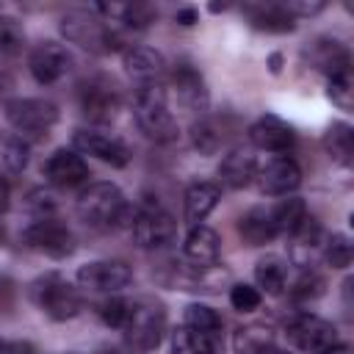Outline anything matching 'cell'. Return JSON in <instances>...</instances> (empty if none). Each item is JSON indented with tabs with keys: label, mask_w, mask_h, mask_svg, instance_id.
I'll return each instance as SVG.
<instances>
[{
	"label": "cell",
	"mask_w": 354,
	"mask_h": 354,
	"mask_svg": "<svg viewBox=\"0 0 354 354\" xmlns=\"http://www.w3.org/2000/svg\"><path fill=\"white\" fill-rule=\"evenodd\" d=\"M72 149H77L80 155H91L113 169H124L130 163V147L122 138L91 127H80L72 133Z\"/></svg>",
	"instance_id": "11"
},
{
	"label": "cell",
	"mask_w": 354,
	"mask_h": 354,
	"mask_svg": "<svg viewBox=\"0 0 354 354\" xmlns=\"http://www.w3.org/2000/svg\"><path fill=\"white\" fill-rule=\"evenodd\" d=\"M127 313H130V299H122V296H113V293L97 304L100 321L105 326H111V329H119V332H122V326L127 321Z\"/></svg>",
	"instance_id": "38"
},
{
	"label": "cell",
	"mask_w": 354,
	"mask_h": 354,
	"mask_svg": "<svg viewBox=\"0 0 354 354\" xmlns=\"http://www.w3.org/2000/svg\"><path fill=\"white\" fill-rule=\"evenodd\" d=\"M238 235L249 246H266V243H271L277 238V227L271 221V210L268 207H249L238 218Z\"/></svg>",
	"instance_id": "25"
},
{
	"label": "cell",
	"mask_w": 354,
	"mask_h": 354,
	"mask_svg": "<svg viewBox=\"0 0 354 354\" xmlns=\"http://www.w3.org/2000/svg\"><path fill=\"white\" fill-rule=\"evenodd\" d=\"M285 335L304 354H321L329 346L340 343L335 324L321 318V315H315V313H296V315H290L288 324H285Z\"/></svg>",
	"instance_id": "10"
},
{
	"label": "cell",
	"mask_w": 354,
	"mask_h": 354,
	"mask_svg": "<svg viewBox=\"0 0 354 354\" xmlns=\"http://www.w3.org/2000/svg\"><path fill=\"white\" fill-rule=\"evenodd\" d=\"M324 238L326 235H324L321 221L313 213H307L304 221L288 235V241H290V263L299 266V268H313L315 260L321 257Z\"/></svg>",
	"instance_id": "18"
},
{
	"label": "cell",
	"mask_w": 354,
	"mask_h": 354,
	"mask_svg": "<svg viewBox=\"0 0 354 354\" xmlns=\"http://www.w3.org/2000/svg\"><path fill=\"white\" fill-rule=\"evenodd\" d=\"M301 58H304V64H310L315 72H321L326 77L340 75V72H351V53L335 36H318V39H313L304 47Z\"/></svg>",
	"instance_id": "16"
},
{
	"label": "cell",
	"mask_w": 354,
	"mask_h": 354,
	"mask_svg": "<svg viewBox=\"0 0 354 354\" xmlns=\"http://www.w3.org/2000/svg\"><path fill=\"white\" fill-rule=\"evenodd\" d=\"M183 324H185V326H194V329H199V332H205V335L224 337V321H221V315H218L213 307H207V304H199V301L188 304V307L183 310Z\"/></svg>",
	"instance_id": "33"
},
{
	"label": "cell",
	"mask_w": 354,
	"mask_h": 354,
	"mask_svg": "<svg viewBox=\"0 0 354 354\" xmlns=\"http://www.w3.org/2000/svg\"><path fill=\"white\" fill-rule=\"evenodd\" d=\"M243 17L254 30H266V33H290V30H296V19L285 8V3H271V0L246 3Z\"/></svg>",
	"instance_id": "23"
},
{
	"label": "cell",
	"mask_w": 354,
	"mask_h": 354,
	"mask_svg": "<svg viewBox=\"0 0 354 354\" xmlns=\"http://www.w3.org/2000/svg\"><path fill=\"white\" fill-rule=\"evenodd\" d=\"M285 8L290 11V17H293V19H299V17H313V14H321V11L326 8V3H321V0H315V3H301V0H293V3H285Z\"/></svg>",
	"instance_id": "41"
},
{
	"label": "cell",
	"mask_w": 354,
	"mask_h": 354,
	"mask_svg": "<svg viewBox=\"0 0 354 354\" xmlns=\"http://www.w3.org/2000/svg\"><path fill=\"white\" fill-rule=\"evenodd\" d=\"M326 97L340 111H351V105H354V80H351V72H340V75L326 77Z\"/></svg>",
	"instance_id": "37"
},
{
	"label": "cell",
	"mask_w": 354,
	"mask_h": 354,
	"mask_svg": "<svg viewBox=\"0 0 354 354\" xmlns=\"http://www.w3.org/2000/svg\"><path fill=\"white\" fill-rule=\"evenodd\" d=\"M133 116L138 130L155 141V144H171L180 133L177 119L169 111V94L163 88V83H144L136 86L133 94Z\"/></svg>",
	"instance_id": "3"
},
{
	"label": "cell",
	"mask_w": 354,
	"mask_h": 354,
	"mask_svg": "<svg viewBox=\"0 0 354 354\" xmlns=\"http://www.w3.org/2000/svg\"><path fill=\"white\" fill-rule=\"evenodd\" d=\"M122 335L133 351L138 354L155 351L166 337V304L155 296L133 299Z\"/></svg>",
	"instance_id": "4"
},
{
	"label": "cell",
	"mask_w": 354,
	"mask_h": 354,
	"mask_svg": "<svg viewBox=\"0 0 354 354\" xmlns=\"http://www.w3.org/2000/svg\"><path fill=\"white\" fill-rule=\"evenodd\" d=\"M254 171H257V160H254V155L249 152V149H243V147H232L224 158H221V163H218V177H221V183L227 185V188H246V185H252L254 183Z\"/></svg>",
	"instance_id": "24"
},
{
	"label": "cell",
	"mask_w": 354,
	"mask_h": 354,
	"mask_svg": "<svg viewBox=\"0 0 354 354\" xmlns=\"http://www.w3.org/2000/svg\"><path fill=\"white\" fill-rule=\"evenodd\" d=\"M321 254H324V260H326L329 268H337V271L348 268L351 266V241H348V235H343V232L326 235Z\"/></svg>",
	"instance_id": "35"
},
{
	"label": "cell",
	"mask_w": 354,
	"mask_h": 354,
	"mask_svg": "<svg viewBox=\"0 0 354 354\" xmlns=\"http://www.w3.org/2000/svg\"><path fill=\"white\" fill-rule=\"evenodd\" d=\"M230 304L238 313H254L263 304V293L249 282H235L230 288Z\"/></svg>",
	"instance_id": "39"
},
{
	"label": "cell",
	"mask_w": 354,
	"mask_h": 354,
	"mask_svg": "<svg viewBox=\"0 0 354 354\" xmlns=\"http://www.w3.org/2000/svg\"><path fill=\"white\" fill-rule=\"evenodd\" d=\"M25 47V30L17 17L0 14V55H19Z\"/></svg>",
	"instance_id": "36"
},
{
	"label": "cell",
	"mask_w": 354,
	"mask_h": 354,
	"mask_svg": "<svg viewBox=\"0 0 354 354\" xmlns=\"http://www.w3.org/2000/svg\"><path fill=\"white\" fill-rule=\"evenodd\" d=\"M282 64H285L282 53H271V55H268V69H271L274 75H279V72H282Z\"/></svg>",
	"instance_id": "46"
},
{
	"label": "cell",
	"mask_w": 354,
	"mask_h": 354,
	"mask_svg": "<svg viewBox=\"0 0 354 354\" xmlns=\"http://www.w3.org/2000/svg\"><path fill=\"white\" fill-rule=\"evenodd\" d=\"M227 8H230L227 3H210V11H213V14H218V11H227Z\"/></svg>",
	"instance_id": "48"
},
{
	"label": "cell",
	"mask_w": 354,
	"mask_h": 354,
	"mask_svg": "<svg viewBox=\"0 0 354 354\" xmlns=\"http://www.w3.org/2000/svg\"><path fill=\"white\" fill-rule=\"evenodd\" d=\"M6 122L25 138H41L53 130V124L58 122V105L41 97H17L6 102Z\"/></svg>",
	"instance_id": "8"
},
{
	"label": "cell",
	"mask_w": 354,
	"mask_h": 354,
	"mask_svg": "<svg viewBox=\"0 0 354 354\" xmlns=\"http://www.w3.org/2000/svg\"><path fill=\"white\" fill-rule=\"evenodd\" d=\"M266 354H285V351H277V348H271V351H266Z\"/></svg>",
	"instance_id": "51"
},
{
	"label": "cell",
	"mask_w": 354,
	"mask_h": 354,
	"mask_svg": "<svg viewBox=\"0 0 354 354\" xmlns=\"http://www.w3.org/2000/svg\"><path fill=\"white\" fill-rule=\"evenodd\" d=\"M3 91H6V77L0 75V94H3Z\"/></svg>",
	"instance_id": "49"
},
{
	"label": "cell",
	"mask_w": 354,
	"mask_h": 354,
	"mask_svg": "<svg viewBox=\"0 0 354 354\" xmlns=\"http://www.w3.org/2000/svg\"><path fill=\"white\" fill-rule=\"evenodd\" d=\"M130 232L133 241L141 249H166L169 243H174L177 238V221L174 216L152 196H144L136 207H133V218H130Z\"/></svg>",
	"instance_id": "6"
},
{
	"label": "cell",
	"mask_w": 354,
	"mask_h": 354,
	"mask_svg": "<svg viewBox=\"0 0 354 354\" xmlns=\"http://www.w3.org/2000/svg\"><path fill=\"white\" fill-rule=\"evenodd\" d=\"M41 177L55 188H77L88 180V163L77 149L58 147L41 163Z\"/></svg>",
	"instance_id": "14"
},
{
	"label": "cell",
	"mask_w": 354,
	"mask_h": 354,
	"mask_svg": "<svg viewBox=\"0 0 354 354\" xmlns=\"http://www.w3.org/2000/svg\"><path fill=\"white\" fill-rule=\"evenodd\" d=\"M28 210L36 218H50V216H55V196L44 188H36L28 194Z\"/></svg>",
	"instance_id": "40"
},
{
	"label": "cell",
	"mask_w": 354,
	"mask_h": 354,
	"mask_svg": "<svg viewBox=\"0 0 354 354\" xmlns=\"http://www.w3.org/2000/svg\"><path fill=\"white\" fill-rule=\"evenodd\" d=\"M221 199V185L218 183H210V180H199V183H191L185 188V196H183V218L188 227H199L218 205Z\"/></svg>",
	"instance_id": "21"
},
{
	"label": "cell",
	"mask_w": 354,
	"mask_h": 354,
	"mask_svg": "<svg viewBox=\"0 0 354 354\" xmlns=\"http://www.w3.org/2000/svg\"><path fill=\"white\" fill-rule=\"evenodd\" d=\"M254 288L268 296H279L288 288V260L279 254H266L254 263Z\"/></svg>",
	"instance_id": "27"
},
{
	"label": "cell",
	"mask_w": 354,
	"mask_h": 354,
	"mask_svg": "<svg viewBox=\"0 0 354 354\" xmlns=\"http://www.w3.org/2000/svg\"><path fill=\"white\" fill-rule=\"evenodd\" d=\"M174 22H180V25L191 28V25H196V22H199V11H196L194 6H183V8H177V11H174Z\"/></svg>",
	"instance_id": "42"
},
{
	"label": "cell",
	"mask_w": 354,
	"mask_h": 354,
	"mask_svg": "<svg viewBox=\"0 0 354 354\" xmlns=\"http://www.w3.org/2000/svg\"><path fill=\"white\" fill-rule=\"evenodd\" d=\"M11 299H14V282L0 277V313L11 307Z\"/></svg>",
	"instance_id": "43"
},
{
	"label": "cell",
	"mask_w": 354,
	"mask_h": 354,
	"mask_svg": "<svg viewBox=\"0 0 354 354\" xmlns=\"http://www.w3.org/2000/svg\"><path fill=\"white\" fill-rule=\"evenodd\" d=\"M268 210H271V221L277 227V235H290L304 221V216H307V205L299 196H288V199L277 202Z\"/></svg>",
	"instance_id": "31"
},
{
	"label": "cell",
	"mask_w": 354,
	"mask_h": 354,
	"mask_svg": "<svg viewBox=\"0 0 354 354\" xmlns=\"http://www.w3.org/2000/svg\"><path fill=\"white\" fill-rule=\"evenodd\" d=\"M249 141L263 152H288L296 141V133L277 113H263L249 124Z\"/></svg>",
	"instance_id": "19"
},
{
	"label": "cell",
	"mask_w": 354,
	"mask_h": 354,
	"mask_svg": "<svg viewBox=\"0 0 354 354\" xmlns=\"http://www.w3.org/2000/svg\"><path fill=\"white\" fill-rule=\"evenodd\" d=\"M230 138V124L227 119L218 116H202L199 122L191 124V144L202 155H216Z\"/></svg>",
	"instance_id": "26"
},
{
	"label": "cell",
	"mask_w": 354,
	"mask_h": 354,
	"mask_svg": "<svg viewBox=\"0 0 354 354\" xmlns=\"http://www.w3.org/2000/svg\"><path fill=\"white\" fill-rule=\"evenodd\" d=\"M11 207V185L6 177H0V216Z\"/></svg>",
	"instance_id": "45"
},
{
	"label": "cell",
	"mask_w": 354,
	"mask_h": 354,
	"mask_svg": "<svg viewBox=\"0 0 354 354\" xmlns=\"http://www.w3.org/2000/svg\"><path fill=\"white\" fill-rule=\"evenodd\" d=\"M77 108L88 122L105 124L122 108V91L108 75H88L77 83Z\"/></svg>",
	"instance_id": "7"
},
{
	"label": "cell",
	"mask_w": 354,
	"mask_h": 354,
	"mask_svg": "<svg viewBox=\"0 0 354 354\" xmlns=\"http://www.w3.org/2000/svg\"><path fill=\"white\" fill-rule=\"evenodd\" d=\"M6 354H36V348L28 340H14V343H6Z\"/></svg>",
	"instance_id": "44"
},
{
	"label": "cell",
	"mask_w": 354,
	"mask_h": 354,
	"mask_svg": "<svg viewBox=\"0 0 354 354\" xmlns=\"http://www.w3.org/2000/svg\"><path fill=\"white\" fill-rule=\"evenodd\" d=\"M183 257L194 266V268H210L218 263L221 257V241H218V232L199 224V227H191L185 241H183Z\"/></svg>",
	"instance_id": "22"
},
{
	"label": "cell",
	"mask_w": 354,
	"mask_h": 354,
	"mask_svg": "<svg viewBox=\"0 0 354 354\" xmlns=\"http://www.w3.org/2000/svg\"><path fill=\"white\" fill-rule=\"evenodd\" d=\"M61 36L69 44H77L80 50H88L94 55H108L116 50H124V39L122 33L105 22L100 14H94L91 8H72L61 17Z\"/></svg>",
	"instance_id": "2"
},
{
	"label": "cell",
	"mask_w": 354,
	"mask_h": 354,
	"mask_svg": "<svg viewBox=\"0 0 354 354\" xmlns=\"http://www.w3.org/2000/svg\"><path fill=\"white\" fill-rule=\"evenodd\" d=\"M324 149L329 155V160H335L337 166H351L354 158V130L348 122H332L324 133Z\"/></svg>",
	"instance_id": "30"
},
{
	"label": "cell",
	"mask_w": 354,
	"mask_h": 354,
	"mask_svg": "<svg viewBox=\"0 0 354 354\" xmlns=\"http://www.w3.org/2000/svg\"><path fill=\"white\" fill-rule=\"evenodd\" d=\"M326 293V279L315 268H301L299 277L288 285V296L296 304H310Z\"/></svg>",
	"instance_id": "32"
},
{
	"label": "cell",
	"mask_w": 354,
	"mask_h": 354,
	"mask_svg": "<svg viewBox=\"0 0 354 354\" xmlns=\"http://www.w3.org/2000/svg\"><path fill=\"white\" fill-rule=\"evenodd\" d=\"M28 296L39 313L50 321H72L83 310V299L77 288L61 271H44L28 285Z\"/></svg>",
	"instance_id": "5"
},
{
	"label": "cell",
	"mask_w": 354,
	"mask_h": 354,
	"mask_svg": "<svg viewBox=\"0 0 354 354\" xmlns=\"http://www.w3.org/2000/svg\"><path fill=\"white\" fill-rule=\"evenodd\" d=\"M22 243L44 257H53V260H66L75 254L77 249V241L72 235V230L58 221L55 216L50 218H33L25 230H22Z\"/></svg>",
	"instance_id": "9"
},
{
	"label": "cell",
	"mask_w": 354,
	"mask_h": 354,
	"mask_svg": "<svg viewBox=\"0 0 354 354\" xmlns=\"http://www.w3.org/2000/svg\"><path fill=\"white\" fill-rule=\"evenodd\" d=\"M232 348H235V354H266V351H271L274 348V326L263 324V321L241 326L232 335Z\"/></svg>",
	"instance_id": "29"
},
{
	"label": "cell",
	"mask_w": 354,
	"mask_h": 354,
	"mask_svg": "<svg viewBox=\"0 0 354 354\" xmlns=\"http://www.w3.org/2000/svg\"><path fill=\"white\" fill-rule=\"evenodd\" d=\"M30 147L22 136H6L0 138V169L6 174H19L28 166Z\"/></svg>",
	"instance_id": "34"
},
{
	"label": "cell",
	"mask_w": 354,
	"mask_h": 354,
	"mask_svg": "<svg viewBox=\"0 0 354 354\" xmlns=\"http://www.w3.org/2000/svg\"><path fill=\"white\" fill-rule=\"evenodd\" d=\"M169 80H171V88L177 94V100L188 108V111H196V113H205L207 105H210V91H207V83L199 72V66H194L191 61H177L169 72Z\"/></svg>",
	"instance_id": "17"
},
{
	"label": "cell",
	"mask_w": 354,
	"mask_h": 354,
	"mask_svg": "<svg viewBox=\"0 0 354 354\" xmlns=\"http://www.w3.org/2000/svg\"><path fill=\"white\" fill-rule=\"evenodd\" d=\"M122 66L127 72V77H133L138 86L144 83H160V77L166 75V58L144 44L136 47H124L122 50Z\"/></svg>",
	"instance_id": "20"
},
{
	"label": "cell",
	"mask_w": 354,
	"mask_h": 354,
	"mask_svg": "<svg viewBox=\"0 0 354 354\" xmlns=\"http://www.w3.org/2000/svg\"><path fill=\"white\" fill-rule=\"evenodd\" d=\"M77 216L83 218V224L94 227V230H116V227H130L133 218V207L124 199L122 188L113 183H88L75 202Z\"/></svg>",
	"instance_id": "1"
},
{
	"label": "cell",
	"mask_w": 354,
	"mask_h": 354,
	"mask_svg": "<svg viewBox=\"0 0 354 354\" xmlns=\"http://www.w3.org/2000/svg\"><path fill=\"white\" fill-rule=\"evenodd\" d=\"M69 66H72V55L61 41L44 39V41L33 44L28 53V69H30L33 80L41 86L58 83L69 72Z\"/></svg>",
	"instance_id": "13"
},
{
	"label": "cell",
	"mask_w": 354,
	"mask_h": 354,
	"mask_svg": "<svg viewBox=\"0 0 354 354\" xmlns=\"http://www.w3.org/2000/svg\"><path fill=\"white\" fill-rule=\"evenodd\" d=\"M321 354H351V346H348V343H335V346H329V348L321 351Z\"/></svg>",
	"instance_id": "47"
},
{
	"label": "cell",
	"mask_w": 354,
	"mask_h": 354,
	"mask_svg": "<svg viewBox=\"0 0 354 354\" xmlns=\"http://www.w3.org/2000/svg\"><path fill=\"white\" fill-rule=\"evenodd\" d=\"M171 354H221V337L180 324L171 332Z\"/></svg>",
	"instance_id": "28"
},
{
	"label": "cell",
	"mask_w": 354,
	"mask_h": 354,
	"mask_svg": "<svg viewBox=\"0 0 354 354\" xmlns=\"http://www.w3.org/2000/svg\"><path fill=\"white\" fill-rule=\"evenodd\" d=\"M0 354H6V343L3 340H0Z\"/></svg>",
	"instance_id": "50"
},
{
	"label": "cell",
	"mask_w": 354,
	"mask_h": 354,
	"mask_svg": "<svg viewBox=\"0 0 354 354\" xmlns=\"http://www.w3.org/2000/svg\"><path fill=\"white\" fill-rule=\"evenodd\" d=\"M254 183H257L260 194H266V196H288L301 185V169L293 158L277 155V158L266 160L263 166H257Z\"/></svg>",
	"instance_id": "15"
},
{
	"label": "cell",
	"mask_w": 354,
	"mask_h": 354,
	"mask_svg": "<svg viewBox=\"0 0 354 354\" xmlns=\"http://www.w3.org/2000/svg\"><path fill=\"white\" fill-rule=\"evenodd\" d=\"M133 282V268L124 260H91L77 268V285L91 293H119Z\"/></svg>",
	"instance_id": "12"
}]
</instances>
